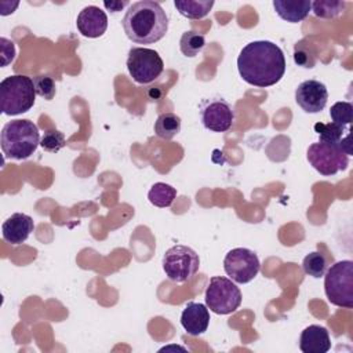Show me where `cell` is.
<instances>
[{"instance_id": "20", "label": "cell", "mask_w": 353, "mask_h": 353, "mask_svg": "<svg viewBox=\"0 0 353 353\" xmlns=\"http://www.w3.org/2000/svg\"><path fill=\"white\" fill-rule=\"evenodd\" d=\"M181 131V117L175 113L165 112L159 114L154 121V132L161 139H172Z\"/></svg>"}, {"instance_id": "14", "label": "cell", "mask_w": 353, "mask_h": 353, "mask_svg": "<svg viewBox=\"0 0 353 353\" xmlns=\"http://www.w3.org/2000/svg\"><path fill=\"white\" fill-rule=\"evenodd\" d=\"M34 229L33 219L22 212H15L8 216L1 225L3 239L10 244H22L28 240Z\"/></svg>"}, {"instance_id": "16", "label": "cell", "mask_w": 353, "mask_h": 353, "mask_svg": "<svg viewBox=\"0 0 353 353\" xmlns=\"http://www.w3.org/2000/svg\"><path fill=\"white\" fill-rule=\"evenodd\" d=\"M299 349L303 353H327L331 349L328 330L319 324L306 327L299 336Z\"/></svg>"}, {"instance_id": "28", "label": "cell", "mask_w": 353, "mask_h": 353, "mask_svg": "<svg viewBox=\"0 0 353 353\" xmlns=\"http://www.w3.org/2000/svg\"><path fill=\"white\" fill-rule=\"evenodd\" d=\"M33 83H34L36 94L40 95L41 98L51 101L55 97V91H57L55 81L50 76H47V74L36 76V77H33Z\"/></svg>"}, {"instance_id": "29", "label": "cell", "mask_w": 353, "mask_h": 353, "mask_svg": "<svg viewBox=\"0 0 353 353\" xmlns=\"http://www.w3.org/2000/svg\"><path fill=\"white\" fill-rule=\"evenodd\" d=\"M0 54H1V66H7L15 58V46L11 40L1 37L0 39Z\"/></svg>"}, {"instance_id": "6", "label": "cell", "mask_w": 353, "mask_h": 353, "mask_svg": "<svg viewBox=\"0 0 353 353\" xmlns=\"http://www.w3.org/2000/svg\"><path fill=\"white\" fill-rule=\"evenodd\" d=\"M205 305L216 314H230L241 305V291L233 280L214 276L205 288Z\"/></svg>"}, {"instance_id": "9", "label": "cell", "mask_w": 353, "mask_h": 353, "mask_svg": "<svg viewBox=\"0 0 353 353\" xmlns=\"http://www.w3.org/2000/svg\"><path fill=\"white\" fill-rule=\"evenodd\" d=\"M306 159L324 176H332L339 171H345L349 164V156L339 146L321 141L313 142L307 148Z\"/></svg>"}, {"instance_id": "30", "label": "cell", "mask_w": 353, "mask_h": 353, "mask_svg": "<svg viewBox=\"0 0 353 353\" xmlns=\"http://www.w3.org/2000/svg\"><path fill=\"white\" fill-rule=\"evenodd\" d=\"M103 6H105L106 10H109L110 12H119V11H121L125 6H128V1H105Z\"/></svg>"}, {"instance_id": "15", "label": "cell", "mask_w": 353, "mask_h": 353, "mask_svg": "<svg viewBox=\"0 0 353 353\" xmlns=\"http://www.w3.org/2000/svg\"><path fill=\"white\" fill-rule=\"evenodd\" d=\"M181 324L192 336L204 334L210 324V312L207 305L189 302L181 313Z\"/></svg>"}, {"instance_id": "2", "label": "cell", "mask_w": 353, "mask_h": 353, "mask_svg": "<svg viewBox=\"0 0 353 353\" xmlns=\"http://www.w3.org/2000/svg\"><path fill=\"white\" fill-rule=\"evenodd\" d=\"M121 25L131 41L137 44H152L165 36L168 17L159 3L142 0L128 7Z\"/></svg>"}, {"instance_id": "11", "label": "cell", "mask_w": 353, "mask_h": 353, "mask_svg": "<svg viewBox=\"0 0 353 353\" xmlns=\"http://www.w3.org/2000/svg\"><path fill=\"white\" fill-rule=\"evenodd\" d=\"M200 117L203 125L212 132H225L234 123V112L223 98H211L200 105Z\"/></svg>"}, {"instance_id": "17", "label": "cell", "mask_w": 353, "mask_h": 353, "mask_svg": "<svg viewBox=\"0 0 353 353\" xmlns=\"http://www.w3.org/2000/svg\"><path fill=\"white\" fill-rule=\"evenodd\" d=\"M314 131L319 135V141L339 146L347 156L353 153L350 143V128L338 125L335 123H316Z\"/></svg>"}, {"instance_id": "23", "label": "cell", "mask_w": 353, "mask_h": 353, "mask_svg": "<svg viewBox=\"0 0 353 353\" xmlns=\"http://www.w3.org/2000/svg\"><path fill=\"white\" fill-rule=\"evenodd\" d=\"M346 3L336 0H317L312 3V11L317 18L332 19L345 11Z\"/></svg>"}, {"instance_id": "22", "label": "cell", "mask_w": 353, "mask_h": 353, "mask_svg": "<svg viewBox=\"0 0 353 353\" xmlns=\"http://www.w3.org/2000/svg\"><path fill=\"white\" fill-rule=\"evenodd\" d=\"M205 46V37L201 33H197L194 30H188L182 33L181 40H179V48L181 52L185 57L193 58L196 57Z\"/></svg>"}, {"instance_id": "24", "label": "cell", "mask_w": 353, "mask_h": 353, "mask_svg": "<svg viewBox=\"0 0 353 353\" xmlns=\"http://www.w3.org/2000/svg\"><path fill=\"white\" fill-rule=\"evenodd\" d=\"M327 268H328L327 258L319 251H313V252L307 254L302 261L303 272L314 279L323 277L327 272Z\"/></svg>"}, {"instance_id": "4", "label": "cell", "mask_w": 353, "mask_h": 353, "mask_svg": "<svg viewBox=\"0 0 353 353\" xmlns=\"http://www.w3.org/2000/svg\"><path fill=\"white\" fill-rule=\"evenodd\" d=\"M36 99L33 79L25 74H14L0 83V106L7 116H17L32 109Z\"/></svg>"}, {"instance_id": "18", "label": "cell", "mask_w": 353, "mask_h": 353, "mask_svg": "<svg viewBox=\"0 0 353 353\" xmlns=\"http://www.w3.org/2000/svg\"><path fill=\"white\" fill-rule=\"evenodd\" d=\"M273 8L281 19L291 22V23H298V22L303 21L312 11V1H307V0H301V1L274 0Z\"/></svg>"}, {"instance_id": "26", "label": "cell", "mask_w": 353, "mask_h": 353, "mask_svg": "<svg viewBox=\"0 0 353 353\" xmlns=\"http://www.w3.org/2000/svg\"><path fill=\"white\" fill-rule=\"evenodd\" d=\"M330 117L332 123L347 127L353 120V105L346 101L335 102L330 109Z\"/></svg>"}, {"instance_id": "27", "label": "cell", "mask_w": 353, "mask_h": 353, "mask_svg": "<svg viewBox=\"0 0 353 353\" xmlns=\"http://www.w3.org/2000/svg\"><path fill=\"white\" fill-rule=\"evenodd\" d=\"M66 141H65V135L55 130V128H50L47 130L41 139H40V146L46 150V152H50V153H57L59 152L63 146H65Z\"/></svg>"}, {"instance_id": "3", "label": "cell", "mask_w": 353, "mask_h": 353, "mask_svg": "<svg viewBox=\"0 0 353 353\" xmlns=\"http://www.w3.org/2000/svg\"><path fill=\"white\" fill-rule=\"evenodd\" d=\"M0 145L7 159L25 160L30 157L40 145L39 128L28 119L11 120L1 128Z\"/></svg>"}, {"instance_id": "12", "label": "cell", "mask_w": 353, "mask_h": 353, "mask_svg": "<svg viewBox=\"0 0 353 353\" xmlns=\"http://www.w3.org/2000/svg\"><path fill=\"white\" fill-rule=\"evenodd\" d=\"M328 101V91L324 83L310 79L302 81L295 90V102L306 113L321 112Z\"/></svg>"}, {"instance_id": "8", "label": "cell", "mask_w": 353, "mask_h": 353, "mask_svg": "<svg viewBox=\"0 0 353 353\" xmlns=\"http://www.w3.org/2000/svg\"><path fill=\"white\" fill-rule=\"evenodd\" d=\"M127 69L138 84L154 81L164 70V62L159 52L146 47H132L127 57Z\"/></svg>"}, {"instance_id": "1", "label": "cell", "mask_w": 353, "mask_h": 353, "mask_svg": "<svg viewBox=\"0 0 353 353\" xmlns=\"http://www.w3.org/2000/svg\"><path fill=\"white\" fill-rule=\"evenodd\" d=\"M240 77L255 87H270L285 73V57L273 41L255 40L245 44L237 57Z\"/></svg>"}, {"instance_id": "10", "label": "cell", "mask_w": 353, "mask_h": 353, "mask_svg": "<svg viewBox=\"0 0 353 353\" xmlns=\"http://www.w3.org/2000/svg\"><path fill=\"white\" fill-rule=\"evenodd\" d=\"M259 258L258 255L244 247L230 250L223 259L225 273L230 280L239 284L250 283L259 273Z\"/></svg>"}, {"instance_id": "25", "label": "cell", "mask_w": 353, "mask_h": 353, "mask_svg": "<svg viewBox=\"0 0 353 353\" xmlns=\"http://www.w3.org/2000/svg\"><path fill=\"white\" fill-rule=\"evenodd\" d=\"M294 62L302 68H313L316 65V51L310 43L305 40L295 44Z\"/></svg>"}, {"instance_id": "21", "label": "cell", "mask_w": 353, "mask_h": 353, "mask_svg": "<svg viewBox=\"0 0 353 353\" xmlns=\"http://www.w3.org/2000/svg\"><path fill=\"white\" fill-rule=\"evenodd\" d=\"M176 197V189L172 188L168 183L164 182H156L152 185L149 193H148V199L149 201L160 208H165L170 207L174 200Z\"/></svg>"}, {"instance_id": "7", "label": "cell", "mask_w": 353, "mask_h": 353, "mask_svg": "<svg viewBox=\"0 0 353 353\" xmlns=\"http://www.w3.org/2000/svg\"><path fill=\"white\" fill-rule=\"evenodd\" d=\"M199 268V254L188 245H174L163 255V270L171 281L183 283L192 279Z\"/></svg>"}, {"instance_id": "5", "label": "cell", "mask_w": 353, "mask_h": 353, "mask_svg": "<svg viewBox=\"0 0 353 353\" xmlns=\"http://www.w3.org/2000/svg\"><path fill=\"white\" fill-rule=\"evenodd\" d=\"M324 291L330 303L353 307V262L342 259L331 265L324 274Z\"/></svg>"}, {"instance_id": "13", "label": "cell", "mask_w": 353, "mask_h": 353, "mask_svg": "<svg viewBox=\"0 0 353 353\" xmlns=\"http://www.w3.org/2000/svg\"><path fill=\"white\" fill-rule=\"evenodd\" d=\"M76 26L84 37H101L108 29V15L97 6H87L79 12Z\"/></svg>"}, {"instance_id": "19", "label": "cell", "mask_w": 353, "mask_h": 353, "mask_svg": "<svg viewBox=\"0 0 353 353\" xmlns=\"http://www.w3.org/2000/svg\"><path fill=\"white\" fill-rule=\"evenodd\" d=\"M175 8L181 15L189 19H201L207 17L214 6L212 0H175Z\"/></svg>"}]
</instances>
